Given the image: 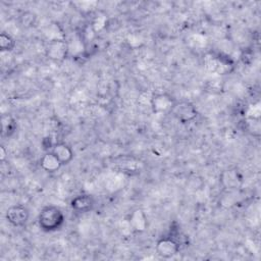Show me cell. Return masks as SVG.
Listing matches in <instances>:
<instances>
[{"instance_id": "6da1fadb", "label": "cell", "mask_w": 261, "mask_h": 261, "mask_svg": "<svg viewBox=\"0 0 261 261\" xmlns=\"http://www.w3.org/2000/svg\"><path fill=\"white\" fill-rule=\"evenodd\" d=\"M65 217L63 211L55 205L44 206L38 215V224L43 231L52 232L61 228Z\"/></svg>"}, {"instance_id": "7a4b0ae2", "label": "cell", "mask_w": 261, "mask_h": 261, "mask_svg": "<svg viewBox=\"0 0 261 261\" xmlns=\"http://www.w3.org/2000/svg\"><path fill=\"white\" fill-rule=\"evenodd\" d=\"M178 228L174 231V228H170V233L159 238L155 244V251L161 258L168 259L175 256L181 247V242L176 238L179 234Z\"/></svg>"}, {"instance_id": "3957f363", "label": "cell", "mask_w": 261, "mask_h": 261, "mask_svg": "<svg viewBox=\"0 0 261 261\" xmlns=\"http://www.w3.org/2000/svg\"><path fill=\"white\" fill-rule=\"evenodd\" d=\"M171 114L177 119L181 124H187L194 121L198 116V110L196 106L188 100L176 101Z\"/></svg>"}, {"instance_id": "277c9868", "label": "cell", "mask_w": 261, "mask_h": 261, "mask_svg": "<svg viewBox=\"0 0 261 261\" xmlns=\"http://www.w3.org/2000/svg\"><path fill=\"white\" fill-rule=\"evenodd\" d=\"M176 100L167 93H154L150 96V107L155 114H169Z\"/></svg>"}, {"instance_id": "5b68a950", "label": "cell", "mask_w": 261, "mask_h": 261, "mask_svg": "<svg viewBox=\"0 0 261 261\" xmlns=\"http://www.w3.org/2000/svg\"><path fill=\"white\" fill-rule=\"evenodd\" d=\"M232 66V61L227 56L212 53L205 57V67L211 72L217 74L228 73Z\"/></svg>"}, {"instance_id": "8992f818", "label": "cell", "mask_w": 261, "mask_h": 261, "mask_svg": "<svg viewBox=\"0 0 261 261\" xmlns=\"http://www.w3.org/2000/svg\"><path fill=\"white\" fill-rule=\"evenodd\" d=\"M5 218L12 226L21 227L27 224L30 218V210L21 204L10 206L5 212Z\"/></svg>"}, {"instance_id": "52a82bcc", "label": "cell", "mask_w": 261, "mask_h": 261, "mask_svg": "<svg viewBox=\"0 0 261 261\" xmlns=\"http://www.w3.org/2000/svg\"><path fill=\"white\" fill-rule=\"evenodd\" d=\"M68 52V45L65 40L53 39L50 40L47 46V55L55 61L63 60Z\"/></svg>"}, {"instance_id": "ba28073f", "label": "cell", "mask_w": 261, "mask_h": 261, "mask_svg": "<svg viewBox=\"0 0 261 261\" xmlns=\"http://www.w3.org/2000/svg\"><path fill=\"white\" fill-rule=\"evenodd\" d=\"M69 205L77 213H87L94 209L95 199L90 194H80L70 200Z\"/></svg>"}, {"instance_id": "9c48e42d", "label": "cell", "mask_w": 261, "mask_h": 261, "mask_svg": "<svg viewBox=\"0 0 261 261\" xmlns=\"http://www.w3.org/2000/svg\"><path fill=\"white\" fill-rule=\"evenodd\" d=\"M49 151H51L58 158L61 165L69 164L74 157L73 150L71 149V147L68 144H66L64 142L54 143L52 148Z\"/></svg>"}, {"instance_id": "30bf717a", "label": "cell", "mask_w": 261, "mask_h": 261, "mask_svg": "<svg viewBox=\"0 0 261 261\" xmlns=\"http://www.w3.org/2000/svg\"><path fill=\"white\" fill-rule=\"evenodd\" d=\"M128 223L136 232H143L148 226L147 216L142 209H135L128 216Z\"/></svg>"}, {"instance_id": "8fae6325", "label": "cell", "mask_w": 261, "mask_h": 261, "mask_svg": "<svg viewBox=\"0 0 261 261\" xmlns=\"http://www.w3.org/2000/svg\"><path fill=\"white\" fill-rule=\"evenodd\" d=\"M40 166L44 171L52 173L57 171L62 165L58 158L51 151H47L40 158Z\"/></svg>"}, {"instance_id": "7c38bea8", "label": "cell", "mask_w": 261, "mask_h": 261, "mask_svg": "<svg viewBox=\"0 0 261 261\" xmlns=\"http://www.w3.org/2000/svg\"><path fill=\"white\" fill-rule=\"evenodd\" d=\"M1 121V136L3 138H10L14 135L17 128L16 119L9 113H3L0 118Z\"/></svg>"}, {"instance_id": "4fadbf2b", "label": "cell", "mask_w": 261, "mask_h": 261, "mask_svg": "<svg viewBox=\"0 0 261 261\" xmlns=\"http://www.w3.org/2000/svg\"><path fill=\"white\" fill-rule=\"evenodd\" d=\"M222 178H229V180L222 181L227 189H237L241 182V177L236 169H229L222 173Z\"/></svg>"}, {"instance_id": "5bb4252c", "label": "cell", "mask_w": 261, "mask_h": 261, "mask_svg": "<svg viewBox=\"0 0 261 261\" xmlns=\"http://www.w3.org/2000/svg\"><path fill=\"white\" fill-rule=\"evenodd\" d=\"M16 42L14 38L6 32L0 34V50L2 52H10L15 48Z\"/></svg>"}, {"instance_id": "9a60e30c", "label": "cell", "mask_w": 261, "mask_h": 261, "mask_svg": "<svg viewBox=\"0 0 261 261\" xmlns=\"http://www.w3.org/2000/svg\"><path fill=\"white\" fill-rule=\"evenodd\" d=\"M37 21V14L33 11H24L18 17V22L22 28H32Z\"/></svg>"}, {"instance_id": "2e32d148", "label": "cell", "mask_w": 261, "mask_h": 261, "mask_svg": "<svg viewBox=\"0 0 261 261\" xmlns=\"http://www.w3.org/2000/svg\"><path fill=\"white\" fill-rule=\"evenodd\" d=\"M6 155H7V151L5 150L4 146H1V147H0V159H1V161H4V160H5Z\"/></svg>"}]
</instances>
